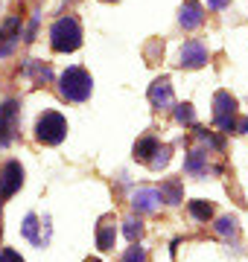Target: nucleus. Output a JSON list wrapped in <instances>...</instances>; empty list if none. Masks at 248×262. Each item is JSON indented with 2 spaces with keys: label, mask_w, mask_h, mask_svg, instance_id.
<instances>
[{
  "label": "nucleus",
  "mask_w": 248,
  "mask_h": 262,
  "mask_svg": "<svg viewBox=\"0 0 248 262\" xmlns=\"http://www.w3.org/2000/svg\"><path fill=\"white\" fill-rule=\"evenodd\" d=\"M213 122L219 125V131H237V99L228 91H219L213 96Z\"/></svg>",
  "instance_id": "obj_4"
},
{
  "label": "nucleus",
  "mask_w": 248,
  "mask_h": 262,
  "mask_svg": "<svg viewBox=\"0 0 248 262\" xmlns=\"http://www.w3.org/2000/svg\"><path fill=\"white\" fill-rule=\"evenodd\" d=\"M184 172L190 175H208V151L204 149H193L184 160Z\"/></svg>",
  "instance_id": "obj_13"
},
{
  "label": "nucleus",
  "mask_w": 248,
  "mask_h": 262,
  "mask_svg": "<svg viewBox=\"0 0 248 262\" xmlns=\"http://www.w3.org/2000/svg\"><path fill=\"white\" fill-rule=\"evenodd\" d=\"M105 3H114V0H105Z\"/></svg>",
  "instance_id": "obj_29"
},
{
  "label": "nucleus",
  "mask_w": 248,
  "mask_h": 262,
  "mask_svg": "<svg viewBox=\"0 0 248 262\" xmlns=\"http://www.w3.org/2000/svg\"><path fill=\"white\" fill-rule=\"evenodd\" d=\"M20 41V15H12V18H6V24L0 27V56L6 58L15 53V47H18Z\"/></svg>",
  "instance_id": "obj_7"
},
{
  "label": "nucleus",
  "mask_w": 248,
  "mask_h": 262,
  "mask_svg": "<svg viewBox=\"0 0 248 262\" xmlns=\"http://www.w3.org/2000/svg\"><path fill=\"white\" fill-rule=\"evenodd\" d=\"M149 102L158 108V111H163V108H172V84L170 79L163 76V79H158V82H152V88H149Z\"/></svg>",
  "instance_id": "obj_10"
},
{
  "label": "nucleus",
  "mask_w": 248,
  "mask_h": 262,
  "mask_svg": "<svg viewBox=\"0 0 248 262\" xmlns=\"http://www.w3.org/2000/svg\"><path fill=\"white\" fill-rule=\"evenodd\" d=\"M132 207L137 213H155L161 207V192L155 187H140L132 192Z\"/></svg>",
  "instance_id": "obj_9"
},
{
  "label": "nucleus",
  "mask_w": 248,
  "mask_h": 262,
  "mask_svg": "<svg viewBox=\"0 0 248 262\" xmlns=\"http://www.w3.org/2000/svg\"><path fill=\"white\" fill-rule=\"evenodd\" d=\"M161 149V143L155 140V137H140V140L134 143V160H140L149 166V160L155 158V151Z\"/></svg>",
  "instance_id": "obj_14"
},
{
  "label": "nucleus",
  "mask_w": 248,
  "mask_h": 262,
  "mask_svg": "<svg viewBox=\"0 0 248 262\" xmlns=\"http://www.w3.org/2000/svg\"><path fill=\"white\" fill-rule=\"evenodd\" d=\"M167 163H170V146H161L155 151V158L149 160V169H163Z\"/></svg>",
  "instance_id": "obj_23"
},
{
  "label": "nucleus",
  "mask_w": 248,
  "mask_h": 262,
  "mask_svg": "<svg viewBox=\"0 0 248 262\" xmlns=\"http://www.w3.org/2000/svg\"><path fill=\"white\" fill-rule=\"evenodd\" d=\"M114 239H117V219L114 215H102L99 225H96V245H99V251H111Z\"/></svg>",
  "instance_id": "obj_11"
},
{
  "label": "nucleus",
  "mask_w": 248,
  "mask_h": 262,
  "mask_svg": "<svg viewBox=\"0 0 248 262\" xmlns=\"http://www.w3.org/2000/svg\"><path fill=\"white\" fill-rule=\"evenodd\" d=\"M158 192H161V201H167V204H181L184 201L181 198V184H178V181H167Z\"/></svg>",
  "instance_id": "obj_15"
},
{
  "label": "nucleus",
  "mask_w": 248,
  "mask_h": 262,
  "mask_svg": "<svg viewBox=\"0 0 248 262\" xmlns=\"http://www.w3.org/2000/svg\"><path fill=\"white\" fill-rule=\"evenodd\" d=\"M190 215L199 219V222H210V219H213V207H210L208 201L196 198V201H190Z\"/></svg>",
  "instance_id": "obj_18"
},
{
  "label": "nucleus",
  "mask_w": 248,
  "mask_h": 262,
  "mask_svg": "<svg viewBox=\"0 0 248 262\" xmlns=\"http://www.w3.org/2000/svg\"><path fill=\"white\" fill-rule=\"evenodd\" d=\"M178 20H181L184 29H199L201 24H204V6H201V3H196V0H187V3L181 6Z\"/></svg>",
  "instance_id": "obj_12"
},
{
  "label": "nucleus",
  "mask_w": 248,
  "mask_h": 262,
  "mask_svg": "<svg viewBox=\"0 0 248 262\" xmlns=\"http://www.w3.org/2000/svg\"><path fill=\"white\" fill-rule=\"evenodd\" d=\"M20 230H24V236H27L32 245H44V239L38 236V215L29 213L27 219H24V225H20Z\"/></svg>",
  "instance_id": "obj_16"
},
{
  "label": "nucleus",
  "mask_w": 248,
  "mask_h": 262,
  "mask_svg": "<svg viewBox=\"0 0 248 262\" xmlns=\"http://www.w3.org/2000/svg\"><path fill=\"white\" fill-rule=\"evenodd\" d=\"M0 262H24V256H20L15 248H3V251H0Z\"/></svg>",
  "instance_id": "obj_25"
},
{
  "label": "nucleus",
  "mask_w": 248,
  "mask_h": 262,
  "mask_svg": "<svg viewBox=\"0 0 248 262\" xmlns=\"http://www.w3.org/2000/svg\"><path fill=\"white\" fill-rule=\"evenodd\" d=\"M123 236L129 239V242H137L140 236H143V225H140V219H126L123 222Z\"/></svg>",
  "instance_id": "obj_19"
},
{
  "label": "nucleus",
  "mask_w": 248,
  "mask_h": 262,
  "mask_svg": "<svg viewBox=\"0 0 248 262\" xmlns=\"http://www.w3.org/2000/svg\"><path fill=\"white\" fill-rule=\"evenodd\" d=\"M228 3H231V0H208V6H210V9H225Z\"/></svg>",
  "instance_id": "obj_26"
},
{
  "label": "nucleus",
  "mask_w": 248,
  "mask_h": 262,
  "mask_svg": "<svg viewBox=\"0 0 248 262\" xmlns=\"http://www.w3.org/2000/svg\"><path fill=\"white\" fill-rule=\"evenodd\" d=\"M18 131V102L6 99L0 105V146H9Z\"/></svg>",
  "instance_id": "obj_6"
},
{
  "label": "nucleus",
  "mask_w": 248,
  "mask_h": 262,
  "mask_svg": "<svg viewBox=\"0 0 248 262\" xmlns=\"http://www.w3.org/2000/svg\"><path fill=\"white\" fill-rule=\"evenodd\" d=\"M50 47L56 53H73L82 47V24L76 15H65L50 27Z\"/></svg>",
  "instance_id": "obj_1"
},
{
  "label": "nucleus",
  "mask_w": 248,
  "mask_h": 262,
  "mask_svg": "<svg viewBox=\"0 0 248 262\" xmlns=\"http://www.w3.org/2000/svg\"><path fill=\"white\" fill-rule=\"evenodd\" d=\"M216 233L231 239V236H237V219L234 215H222L219 222H216Z\"/></svg>",
  "instance_id": "obj_20"
},
{
  "label": "nucleus",
  "mask_w": 248,
  "mask_h": 262,
  "mask_svg": "<svg viewBox=\"0 0 248 262\" xmlns=\"http://www.w3.org/2000/svg\"><path fill=\"white\" fill-rule=\"evenodd\" d=\"M181 67H187V70H199V67L208 64V47L201 44V41H187L181 47V61H178Z\"/></svg>",
  "instance_id": "obj_8"
},
{
  "label": "nucleus",
  "mask_w": 248,
  "mask_h": 262,
  "mask_svg": "<svg viewBox=\"0 0 248 262\" xmlns=\"http://www.w3.org/2000/svg\"><path fill=\"white\" fill-rule=\"evenodd\" d=\"M120 262H149V256H146V248H140L137 242H132V248L123 253V259Z\"/></svg>",
  "instance_id": "obj_21"
},
{
  "label": "nucleus",
  "mask_w": 248,
  "mask_h": 262,
  "mask_svg": "<svg viewBox=\"0 0 248 262\" xmlns=\"http://www.w3.org/2000/svg\"><path fill=\"white\" fill-rule=\"evenodd\" d=\"M85 262H102V259H85Z\"/></svg>",
  "instance_id": "obj_28"
},
{
  "label": "nucleus",
  "mask_w": 248,
  "mask_h": 262,
  "mask_svg": "<svg viewBox=\"0 0 248 262\" xmlns=\"http://www.w3.org/2000/svg\"><path fill=\"white\" fill-rule=\"evenodd\" d=\"M67 137V120L58 111H44L35 122V140L41 146H58Z\"/></svg>",
  "instance_id": "obj_3"
},
{
  "label": "nucleus",
  "mask_w": 248,
  "mask_h": 262,
  "mask_svg": "<svg viewBox=\"0 0 248 262\" xmlns=\"http://www.w3.org/2000/svg\"><path fill=\"white\" fill-rule=\"evenodd\" d=\"M175 120H178V122H187V125H193V122H196V111H193V105H190V102L178 105V108H175Z\"/></svg>",
  "instance_id": "obj_22"
},
{
  "label": "nucleus",
  "mask_w": 248,
  "mask_h": 262,
  "mask_svg": "<svg viewBox=\"0 0 248 262\" xmlns=\"http://www.w3.org/2000/svg\"><path fill=\"white\" fill-rule=\"evenodd\" d=\"M27 73L32 76V79H35L38 84H44V82H50V79H53V70H50L47 64L35 61V58H32V61H27Z\"/></svg>",
  "instance_id": "obj_17"
},
{
  "label": "nucleus",
  "mask_w": 248,
  "mask_h": 262,
  "mask_svg": "<svg viewBox=\"0 0 248 262\" xmlns=\"http://www.w3.org/2000/svg\"><path fill=\"white\" fill-rule=\"evenodd\" d=\"M196 137H199L201 146H208V149H213V151L222 149V140H219V137H213L210 131H201V128H199V134H196Z\"/></svg>",
  "instance_id": "obj_24"
},
{
  "label": "nucleus",
  "mask_w": 248,
  "mask_h": 262,
  "mask_svg": "<svg viewBox=\"0 0 248 262\" xmlns=\"http://www.w3.org/2000/svg\"><path fill=\"white\" fill-rule=\"evenodd\" d=\"M20 187H24V166L18 160H9L0 169V198H12Z\"/></svg>",
  "instance_id": "obj_5"
},
{
  "label": "nucleus",
  "mask_w": 248,
  "mask_h": 262,
  "mask_svg": "<svg viewBox=\"0 0 248 262\" xmlns=\"http://www.w3.org/2000/svg\"><path fill=\"white\" fill-rule=\"evenodd\" d=\"M237 131H242V134H248V117H242V120L237 122Z\"/></svg>",
  "instance_id": "obj_27"
},
{
  "label": "nucleus",
  "mask_w": 248,
  "mask_h": 262,
  "mask_svg": "<svg viewBox=\"0 0 248 262\" xmlns=\"http://www.w3.org/2000/svg\"><path fill=\"white\" fill-rule=\"evenodd\" d=\"M91 91H94V79L85 67H67L58 79V94L65 96L67 102H85Z\"/></svg>",
  "instance_id": "obj_2"
}]
</instances>
